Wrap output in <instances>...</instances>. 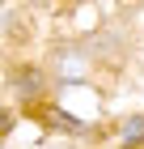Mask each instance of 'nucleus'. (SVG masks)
Returning a JSON list of instances; mask_svg holds the SVG:
<instances>
[{"mask_svg":"<svg viewBox=\"0 0 144 149\" xmlns=\"http://www.w3.org/2000/svg\"><path fill=\"white\" fill-rule=\"evenodd\" d=\"M140 141H144V115H136L123 124V149H136Z\"/></svg>","mask_w":144,"mask_h":149,"instance_id":"obj_1","label":"nucleus"},{"mask_svg":"<svg viewBox=\"0 0 144 149\" xmlns=\"http://www.w3.org/2000/svg\"><path fill=\"white\" fill-rule=\"evenodd\" d=\"M38 81H43L38 72H34V68H25V72H17V90H21L25 98H34V94H38Z\"/></svg>","mask_w":144,"mask_h":149,"instance_id":"obj_2","label":"nucleus"}]
</instances>
